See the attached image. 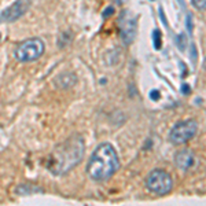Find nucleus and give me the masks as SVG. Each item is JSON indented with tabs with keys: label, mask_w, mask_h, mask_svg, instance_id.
<instances>
[{
	"label": "nucleus",
	"mask_w": 206,
	"mask_h": 206,
	"mask_svg": "<svg viewBox=\"0 0 206 206\" xmlns=\"http://www.w3.org/2000/svg\"><path fill=\"white\" fill-rule=\"evenodd\" d=\"M181 92H183V94H188V92H190V87H188L187 84H183L181 85Z\"/></svg>",
	"instance_id": "nucleus-15"
},
{
	"label": "nucleus",
	"mask_w": 206,
	"mask_h": 206,
	"mask_svg": "<svg viewBox=\"0 0 206 206\" xmlns=\"http://www.w3.org/2000/svg\"><path fill=\"white\" fill-rule=\"evenodd\" d=\"M203 69L206 70V59H205V62H203Z\"/></svg>",
	"instance_id": "nucleus-17"
},
{
	"label": "nucleus",
	"mask_w": 206,
	"mask_h": 206,
	"mask_svg": "<svg viewBox=\"0 0 206 206\" xmlns=\"http://www.w3.org/2000/svg\"><path fill=\"white\" fill-rule=\"evenodd\" d=\"M187 29L190 33H193V29H194V25H193V14H188L187 15Z\"/></svg>",
	"instance_id": "nucleus-11"
},
{
	"label": "nucleus",
	"mask_w": 206,
	"mask_h": 206,
	"mask_svg": "<svg viewBox=\"0 0 206 206\" xmlns=\"http://www.w3.org/2000/svg\"><path fill=\"white\" fill-rule=\"evenodd\" d=\"M150 98H151L152 100H158V99H159V92H158V91H151V92H150Z\"/></svg>",
	"instance_id": "nucleus-14"
},
{
	"label": "nucleus",
	"mask_w": 206,
	"mask_h": 206,
	"mask_svg": "<svg viewBox=\"0 0 206 206\" xmlns=\"http://www.w3.org/2000/svg\"><path fill=\"white\" fill-rule=\"evenodd\" d=\"M198 131V124L194 120H186L173 126L169 133V140L172 144H183L193 139Z\"/></svg>",
	"instance_id": "nucleus-5"
},
{
	"label": "nucleus",
	"mask_w": 206,
	"mask_h": 206,
	"mask_svg": "<svg viewBox=\"0 0 206 206\" xmlns=\"http://www.w3.org/2000/svg\"><path fill=\"white\" fill-rule=\"evenodd\" d=\"M175 162L177 168L184 172H187L188 169H191L193 166H195L197 164V158L193 154V151L190 150H180L175 157Z\"/></svg>",
	"instance_id": "nucleus-8"
},
{
	"label": "nucleus",
	"mask_w": 206,
	"mask_h": 206,
	"mask_svg": "<svg viewBox=\"0 0 206 206\" xmlns=\"http://www.w3.org/2000/svg\"><path fill=\"white\" fill-rule=\"evenodd\" d=\"M118 28H120V35L125 44H131L135 40L136 36V29H138V19L133 14L125 10L118 18Z\"/></svg>",
	"instance_id": "nucleus-6"
},
{
	"label": "nucleus",
	"mask_w": 206,
	"mask_h": 206,
	"mask_svg": "<svg viewBox=\"0 0 206 206\" xmlns=\"http://www.w3.org/2000/svg\"><path fill=\"white\" fill-rule=\"evenodd\" d=\"M159 15H161V19H162V22L166 25V18H165V15H164V11H162V8H159Z\"/></svg>",
	"instance_id": "nucleus-16"
},
{
	"label": "nucleus",
	"mask_w": 206,
	"mask_h": 206,
	"mask_svg": "<svg viewBox=\"0 0 206 206\" xmlns=\"http://www.w3.org/2000/svg\"><path fill=\"white\" fill-rule=\"evenodd\" d=\"M152 39H154V47H155V49H159L161 48V32L158 30V29L154 30Z\"/></svg>",
	"instance_id": "nucleus-9"
},
{
	"label": "nucleus",
	"mask_w": 206,
	"mask_h": 206,
	"mask_svg": "<svg viewBox=\"0 0 206 206\" xmlns=\"http://www.w3.org/2000/svg\"><path fill=\"white\" fill-rule=\"evenodd\" d=\"M184 41H186V35H180V36L177 37V40H176V43H177V45H179L180 49H184V48H186V45H184Z\"/></svg>",
	"instance_id": "nucleus-12"
},
{
	"label": "nucleus",
	"mask_w": 206,
	"mask_h": 206,
	"mask_svg": "<svg viewBox=\"0 0 206 206\" xmlns=\"http://www.w3.org/2000/svg\"><path fill=\"white\" fill-rule=\"evenodd\" d=\"M114 14V8H113L111 6H109L107 8L103 11V18H107V17H110V15H113Z\"/></svg>",
	"instance_id": "nucleus-13"
},
{
	"label": "nucleus",
	"mask_w": 206,
	"mask_h": 206,
	"mask_svg": "<svg viewBox=\"0 0 206 206\" xmlns=\"http://www.w3.org/2000/svg\"><path fill=\"white\" fill-rule=\"evenodd\" d=\"M44 52V43L40 39H28L23 43L17 47L15 49V56L21 62H30L36 61L43 55Z\"/></svg>",
	"instance_id": "nucleus-4"
},
{
	"label": "nucleus",
	"mask_w": 206,
	"mask_h": 206,
	"mask_svg": "<svg viewBox=\"0 0 206 206\" xmlns=\"http://www.w3.org/2000/svg\"><path fill=\"white\" fill-rule=\"evenodd\" d=\"M193 4L199 10H206V0H191Z\"/></svg>",
	"instance_id": "nucleus-10"
},
{
	"label": "nucleus",
	"mask_w": 206,
	"mask_h": 206,
	"mask_svg": "<svg viewBox=\"0 0 206 206\" xmlns=\"http://www.w3.org/2000/svg\"><path fill=\"white\" fill-rule=\"evenodd\" d=\"M120 168V159L110 143L99 144L91 155L87 165V172L94 180L103 181L109 180Z\"/></svg>",
	"instance_id": "nucleus-2"
},
{
	"label": "nucleus",
	"mask_w": 206,
	"mask_h": 206,
	"mask_svg": "<svg viewBox=\"0 0 206 206\" xmlns=\"http://www.w3.org/2000/svg\"><path fill=\"white\" fill-rule=\"evenodd\" d=\"M84 157V140L81 136H70L54 148L48 159V169L54 175H65L73 169Z\"/></svg>",
	"instance_id": "nucleus-1"
},
{
	"label": "nucleus",
	"mask_w": 206,
	"mask_h": 206,
	"mask_svg": "<svg viewBox=\"0 0 206 206\" xmlns=\"http://www.w3.org/2000/svg\"><path fill=\"white\" fill-rule=\"evenodd\" d=\"M146 186L151 193L158 194V195H165V194L170 193V190L173 187V180L168 172L162 169H155L147 176Z\"/></svg>",
	"instance_id": "nucleus-3"
},
{
	"label": "nucleus",
	"mask_w": 206,
	"mask_h": 206,
	"mask_svg": "<svg viewBox=\"0 0 206 206\" xmlns=\"http://www.w3.org/2000/svg\"><path fill=\"white\" fill-rule=\"evenodd\" d=\"M29 6H30V0H17L14 4L7 7L3 13L0 14V21L1 22H14V21H17L26 13Z\"/></svg>",
	"instance_id": "nucleus-7"
},
{
	"label": "nucleus",
	"mask_w": 206,
	"mask_h": 206,
	"mask_svg": "<svg viewBox=\"0 0 206 206\" xmlns=\"http://www.w3.org/2000/svg\"><path fill=\"white\" fill-rule=\"evenodd\" d=\"M0 39H1V35H0Z\"/></svg>",
	"instance_id": "nucleus-18"
}]
</instances>
